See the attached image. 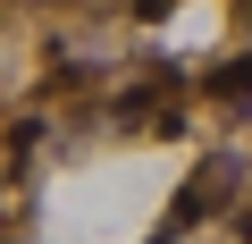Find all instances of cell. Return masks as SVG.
I'll list each match as a JSON object with an SVG mask.
<instances>
[{
	"instance_id": "2",
	"label": "cell",
	"mask_w": 252,
	"mask_h": 244,
	"mask_svg": "<svg viewBox=\"0 0 252 244\" xmlns=\"http://www.w3.org/2000/svg\"><path fill=\"white\" fill-rule=\"evenodd\" d=\"M202 93H210L227 118H252V51H244V59H227V68H210V76H202Z\"/></svg>"
},
{
	"instance_id": "1",
	"label": "cell",
	"mask_w": 252,
	"mask_h": 244,
	"mask_svg": "<svg viewBox=\"0 0 252 244\" xmlns=\"http://www.w3.org/2000/svg\"><path fill=\"white\" fill-rule=\"evenodd\" d=\"M235 177H244V160H235V152H210V160H193V177H185V194L168 202V236H193L202 219H227V202L244 194Z\"/></svg>"
},
{
	"instance_id": "4",
	"label": "cell",
	"mask_w": 252,
	"mask_h": 244,
	"mask_svg": "<svg viewBox=\"0 0 252 244\" xmlns=\"http://www.w3.org/2000/svg\"><path fill=\"white\" fill-rule=\"evenodd\" d=\"M235 236H244V244H252V194H244V210H235Z\"/></svg>"
},
{
	"instance_id": "3",
	"label": "cell",
	"mask_w": 252,
	"mask_h": 244,
	"mask_svg": "<svg viewBox=\"0 0 252 244\" xmlns=\"http://www.w3.org/2000/svg\"><path fill=\"white\" fill-rule=\"evenodd\" d=\"M168 9H177V0H135V17H143V26H152V17H168Z\"/></svg>"
}]
</instances>
